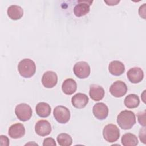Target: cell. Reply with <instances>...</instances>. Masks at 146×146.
I'll return each instance as SVG.
<instances>
[{
  "mask_svg": "<svg viewBox=\"0 0 146 146\" xmlns=\"http://www.w3.org/2000/svg\"><path fill=\"white\" fill-rule=\"evenodd\" d=\"M117 123L121 129H129L136 123L135 115L131 111L124 110L117 115Z\"/></svg>",
  "mask_w": 146,
  "mask_h": 146,
  "instance_id": "1",
  "label": "cell"
},
{
  "mask_svg": "<svg viewBox=\"0 0 146 146\" xmlns=\"http://www.w3.org/2000/svg\"><path fill=\"white\" fill-rule=\"evenodd\" d=\"M18 71L22 77L29 78L35 74L36 66L34 62L31 59H24L18 63Z\"/></svg>",
  "mask_w": 146,
  "mask_h": 146,
  "instance_id": "2",
  "label": "cell"
},
{
  "mask_svg": "<svg viewBox=\"0 0 146 146\" xmlns=\"http://www.w3.org/2000/svg\"><path fill=\"white\" fill-rule=\"evenodd\" d=\"M103 136L105 140L109 143L116 141L120 137V130L115 125L109 124L106 125L103 129Z\"/></svg>",
  "mask_w": 146,
  "mask_h": 146,
  "instance_id": "3",
  "label": "cell"
},
{
  "mask_svg": "<svg viewBox=\"0 0 146 146\" xmlns=\"http://www.w3.org/2000/svg\"><path fill=\"white\" fill-rule=\"evenodd\" d=\"M15 113L17 118L22 121L29 120L32 116V109L26 103H21L15 107Z\"/></svg>",
  "mask_w": 146,
  "mask_h": 146,
  "instance_id": "4",
  "label": "cell"
},
{
  "mask_svg": "<svg viewBox=\"0 0 146 146\" xmlns=\"http://www.w3.org/2000/svg\"><path fill=\"white\" fill-rule=\"evenodd\" d=\"M55 119L60 124L67 123L70 119V110L65 106H58L55 107L53 111Z\"/></svg>",
  "mask_w": 146,
  "mask_h": 146,
  "instance_id": "5",
  "label": "cell"
},
{
  "mask_svg": "<svg viewBox=\"0 0 146 146\" xmlns=\"http://www.w3.org/2000/svg\"><path fill=\"white\" fill-rule=\"evenodd\" d=\"M73 71L76 76L79 79H85L90 74L91 69L89 64L84 62L80 61L76 63L73 68Z\"/></svg>",
  "mask_w": 146,
  "mask_h": 146,
  "instance_id": "6",
  "label": "cell"
},
{
  "mask_svg": "<svg viewBox=\"0 0 146 146\" xmlns=\"http://www.w3.org/2000/svg\"><path fill=\"white\" fill-rule=\"evenodd\" d=\"M110 92L113 96L120 98L126 94L127 92V86L124 82L121 80H117L110 86Z\"/></svg>",
  "mask_w": 146,
  "mask_h": 146,
  "instance_id": "7",
  "label": "cell"
},
{
  "mask_svg": "<svg viewBox=\"0 0 146 146\" xmlns=\"http://www.w3.org/2000/svg\"><path fill=\"white\" fill-rule=\"evenodd\" d=\"M93 1H78V3L74 8V13L78 17H83L88 14L90 10V6Z\"/></svg>",
  "mask_w": 146,
  "mask_h": 146,
  "instance_id": "8",
  "label": "cell"
},
{
  "mask_svg": "<svg viewBox=\"0 0 146 146\" xmlns=\"http://www.w3.org/2000/svg\"><path fill=\"white\" fill-rule=\"evenodd\" d=\"M58 82L57 74L52 71L45 72L42 78V83L43 86L47 88L54 87Z\"/></svg>",
  "mask_w": 146,
  "mask_h": 146,
  "instance_id": "9",
  "label": "cell"
},
{
  "mask_svg": "<svg viewBox=\"0 0 146 146\" xmlns=\"http://www.w3.org/2000/svg\"><path fill=\"white\" fill-rule=\"evenodd\" d=\"M92 113L98 120H104L108 116V108L104 103H98L93 106Z\"/></svg>",
  "mask_w": 146,
  "mask_h": 146,
  "instance_id": "10",
  "label": "cell"
},
{
  "mask_svg": "<svg viewBox=\"0 0 146 146\" xmlns=\"http://www.w3.org/2000/svg\"><path fill=\"white\" fill-rule=\"evenodd\" d=\"M35 131L36 133V134L38 135L39 136H47L51 132V125L47 120H39L35 124Z\"/></svg>",
  "mask_w": 146,
  "mask_h": 146,
  "instance_id": "11",
  "label": "cell"
},
{
  "mask_svg": "<svg viewBox=\"0 0 146 146\" xmlns=\"http://www.w3.org/2000/svg\"><path fill=\"white\" fill-rule=\"evenodd\" d=\"M127 76L130 82L138 83L143 79L144 72L141 68L135 67L130 68L127 71Z\"/></svg>",
  "mask_w": 146,
  "mask_h": 146,
  "instance_id": "12",
  "label": "cell"
},
{
  "mask_svg": "<svg viewBox=\"0 0 146 146\" xmlns=\"http://www.w3.org/2000/svg\"><path fill=\"white\" fill-rule=\"evenodd\" d=\"M25 128L21 123H15L11 125L8 130V134L12 139H19L24 136Z\"/></svg>",
  "mask_w": 146,
  "mask_h": 146,
  "instance_id": "13",
  "label": "cell"
},
{
  "mask_svg": "<svg viewBox=\"0 0 146 146\" xmlns=\"http://www.w3.org/2000/svg\"><path fill=\"white\" fill-rule=\"evenodd\" d=\"M88 97L83 93H77L71 98L72 106L76 108H83L88 103Z\"/></svg>",
  "mask_w": 146,
  "mask_h": 146,
  "instance_id": "14",
  "label": "cell"
},
{
  "mask_svg": "<svg viewBox=\"0 0 146 146\" xmlns=\"http://www.w3.org/2000/svg\"><path fill=\"white\" fill-rule=\"evenodd\" d=\"M104 90L102 86L96 84H92L90 86L89 95L93 100L99 101L102 100L104 96Z\"/></svg>",
  "mask_w": 146,
  "mask_h": 146,
  "instance_id": "15",
  "label": "cell"
},
{
  "mask_svg": "<svg viewBox=\"0 0 146 146\" xmlns=\"http://www.w3.org/2000/svg\"><path fill=\"white\" fill-rule=\"evenodd\" d=\"M108 70L114 76H120L125 71L124 64L120 61H112L108 66Z\"/></svg>",
  "mask_w": 146,
  "mask_h": 146,
  "instance_id": "16",
  "label": "cell"
},
{
  "mask_svg": "<svg viewBox=\"0 0 146 146\" xmlns=\"http://www.w3.org/2000/svg\"><path fill=\"white\" fill-rule=\"evenodd\" d=\"M62 89L64 94L66 95L73 94L77 89V84L75 80L71 78L66 79L62 83Z\"/></svg>",
  "mask_w": 146,
  "mask_h": 146,
  "instance_id": "17",
  "label": "cell"
},
{
  "mask_svg": "<svg viewBox=\"0 0 146 146\" xmlns=\"http://www.w3.org/2000/svg\"><path fill=\"white\" fill-rule=\"evenodd\" d=\"M8 17L13 20H18L21 19L23 15L22 8L18 5H11L7 10Z\"/></svg>",
  "mask_w": 146,
  "mask_h": 146,
  "instance_id": "18",
  "label": "cell"
},
{
  "mask_svg": "<svg viewBox=\"0 0 146 146\" xmlns=\"http://www.w3.org/2000/svg\"><path fill=\"white\" fill-rule=\"evenodd\" d=\"M36 114L40 117H47L50 113L51 108L50 106L45 102H39L35 107Z\"/></svg>",
  "mask_w": 146,
  "mask_h": 146,
  "instance_id": "19",
  "label": "cell"
},
{
  "mask_svg": "<svg viewBox=\"0 0 146 146\" xmlns=\"http://www.w3.org/2000/svg\"><path fill=\"white\" fill-rule=\"evenodd\" d=\"M121 143L124 146H136L138 144V139L135 135L126 133L121 137Z\"/></svg>",
  "mask_w": 146,
  "mask_h": 146,
  "instance_id": "20",
  "label": "cell"
},
{
  "mask_svg": "<svg viewBox=\"0 0 146 146\" xmlns=\"http://www.w3.org/2000/svg\"><path fill=\"white\" fill-rule=\"evenodd\" d=\"M124 105L128 108H136L140 104L139 96L133 94L128 95L124 99Z\"/></svg>",
  "mask_w": 146,
  "mask_h": 146,
  "instance_id": "21",
  "label": "cell"
},
{
  "mask_svg": "<svg viewBox=\"0 0 146 146\" xmlns=\"http://www.w3.org/2000/svg\"><path fill=\"white\" fill-rule=\"evenodd\" d=\"M56 140L60 146H70L72 143V139L71 136L65 133L59 134L57 136Z\"/></svg>",
  "mask_w": 146,
  "mask_h": 146,
  "instance_id": "22",
  "label": "cell"
},
{
  "mask_svg": "<svg viewBox=\"0 0 146 146\" xmlns=\"http://www.w3.org/2000/svg\"><path fill=\"white\" fill-rule=\"evenodd\" d=\"M138 121L139 124L145 127V111L144 110L143 112H140L137 114Z\"/></svg>",
  "mask_w": 146,
  "mask_h": 146,
  "instance_id": "23",
  "label": "cell"
},
{
  "mask_svg": "<svg viewBox=\"0 0 146 146\" xmlns=\"http://www.w3.org/2000/svg\"><path fill=\"white\" fill-rule=\"evenodd\" d=\"M43 146H47V145H56V144L55 143V140L53 138L51 137H47L44 139L43 143Z\"/></svg>",
  "mask_w": 146,
  "mask_h": 146,
  "instance_id": "24",
  "label": "cell"
},
{
  "mask_svg": "<svg viewBox=\"0 0 146 146\" xmlns=\"http://www.w3.org/2000/svg\"><path fill=\"white\" fill-rule=\"evenodd\" d=\"M139 136L140 141L142 143H143L144 144H145L146 142H145V127H144L143 128H142L140 129Z\"/></svg>",
  "mask_w": 146,
  "mask_h": 146,
  "instance_id": "25",
  "label": "cell"
},
{
  "mask_svg": "<svg viewBox=\"0 0 146 146\" xmlns=\"http://www.w3.org/2000/svg\"><path fill=\"white\" fill-rule=\"evenodd\" d=\"M0 145L1 146H8L9 145V140L6 136H0Z\"/></svg>",
  "mask_w": 146,
  "mask_h": 146,
  "instance_id": "26",
  "label": "cell"
},
{
  "mask_svg": "<svg viewBox=\"0 0 146 146\" xmlns=\"http://www.w3.org/2000/svg\"><path fill=\"white\" fill-rule=\"evenodd\" d=\"M139 15L144 19H145V3L140 6L139 9Z\"/></svg>",
  "mask_w": 146,
  "mask_h": 146,
  "instance_id": "27",
  "label": "cell"
},
{
  "mask_svg": "<svg viewBox=\"0 0 146 146\" xmlns=\"http://www.w3.org/2000/svg\"><path fill=\"white\" fill-rule=\"evenodd\" d=\"M107 4L108 6H114L117 5L118 3L120 2V1H104Z\"/></svg>",
  "mask_w": 146,
  "mask_h": 146,
  "instance_id": "28",
  "label": "cell"
}]
</instances>
